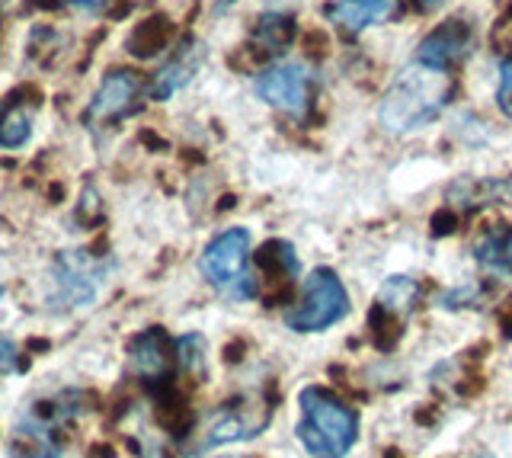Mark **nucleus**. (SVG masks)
<instances>
[{
  "label": "nucleus",
  "instance_id": "1",
  "mask_svg": "<svg viewBox=\"0 0 512 458\" xmlns=\"http://www.w3.org/2000/svg\"><path fill=\"white\" fill-rule=\"evenodd\" d=\"M448 97H452L448 71L413 61V65L400 71L394 77V84L384 90L381 106H378V122H381V129L391 135L416 132L442 113Z\"/></svg>",
  "mask_w": 512,
  "mask_h": 458
},
{
  "label": "nucleus",
  "instance_id": "2",
  "mask_svg": "<svg viewBox=\"0 0 512 458\" xmlns=\"http://www.w3.org/2000/svg\"><path fill=\"white\" fill-rule=\"evenodd\" d=\"M301 420L298 442L311 458H346L359 439V414L327 388H304L298 394Z\"/></svg>",
  "mask_w": 512,
  "mask_h": 458
},
{
  "label": "nucleus",
  "instance_id": "3",
  "mask_svg": "<svg viewBox=\"0 0 512 458\" xmlns=\"http://www.w3.org/2000/svg\"><path fill=\"white\" fill-rule=\"evenodd\" d=\"M199 273L212 289H218L231 302H247L256 295V282L250 276V231L228 228L205 244L199 257Z\"/></svg>",
  "mask_w": 512,
  "mask_h": 458
},
{
  "label": "nucleus",
  "instance_id": "4",
  "mask_svg": "<svg viewBox=\"0 0 512 458\" xmlns=\"http://www.w3.org/2000/svg\"><path fill=\"white\" fill-rule=\"evenodd\" d=\"M349 314V292L333 270L317 266V270L304 279L301 302L285 314L288 330L295 334H320L333 324H340Z\"/></svg>",
  "mask_w": 512,
  "mask_h": 458
},
{
  "label": "nucleus",
  "instance_id": "5",
  "mask_svg": "<svg viewBox=\"0 0 512 458\" xmlns=\"http://www.w3.org/2000/svg\"><path fill=\"white\" fill-rule=\"evenodd\" d=\"M48 279H52L48 308H58V311L87 308L106 279V263L93 260L90 254H84V250H61V254L52 260Z\"/></svg>",
  "mask_w": 512,
  "mask_h": 458
},
{
  "label": "nucleus",
  "instance_id": "6",
  "mask_svg": "<svg viewBox=\"0 0 512 458\" xmlns=\"http://www.w3.org/2000/svg\"><path fill=\"white\" fill-rule=\"evenodd\" d=\"M256 93L279 113L304 119L311 106V74L304 65H272L256 77Z\"/></svg>",
  "mask_w": 512,
  "mask_h": 458
},
{
  "label": "nucleus",
  "instance_id": "7",
  "mask_svg": "<svg viewBox=\"0 0 512 458\" xmlns=\"http://www.w3.org/2000/svg\"><path fill=\"white\" fill-rule=\"evenodd\" d=\"M141 97V81L132 71H109L103 77V84L96 87L93 100L84 113L87 125H109L119 122L135 109V100Z\"/></svg>",
  "mask_w": 512,
  "mask_h": 458
},
{
  "label": "nucleus",
  "instance_id": "8",
  "mask_svg": "<svg viewBox=\"0 0 512 458\" xmlns=\"http://www.w3.org/2000/svg\"><path fill=\"white\" fill-rule=\"evenodd\" d=\"M64 420V410L48 404L45 410H29V417L20 423V430L13 436L10 458H61V449L55 442V426Z\"/></svg>",
  "mask_w": 512,
  "mask_h": 458
},
{
  "label": "nucleus",
  "instance_id": "9",
  "mask_svg": "<svg viewBox=\"0 0 512 458\" xmlns=\"http://www.w3.org/2000/svg\"><path fill=\"white\" fill-rule=\"evenodd\" d=\"M468 52H471V26L461 20H448L439 29H432V33L420 42L416 61H420V65H429V68L448 71Z\"/></svg>",
  "mask_w": 512,
  "mask_h": 458
},
{
  "label": "nucleus",
  "instance_id": "10",
  "mask_svg": "<svg viewBox=\"0 0 512 458\" xmlns=\"http://www.w3.org/2000/svg\"><path fill=\"white\" fill-rule=\"evenodd\" d=\"M128 362L144 382H160L170 375V340L160 330H144L128 346Z\"/></svg>",
  "mask_w": 512,
  "mask_h": 458
},
{
  "label": "nucleus",
  "instance_id": "11",
  "mask_svg": "<svg viewBox=\"0 0 512 458\" xmlns=\"http://www.w3.org/2000/svg\"><path fill=\"white\" fill-rule=\"evenodd\" d=\"M397 10V0H336L327 10L330 20L346 29V33H362V29L391 20Z\"/></svg>",
  "mask_w": 512,
  "mask_h": 458
},
{
  "label": "nucleus",
  "instance_id": "12",
  "mask_svg": "<svg viewBox=\"0 0 512 458\" xmlns=\"http://www.w3.org/2000/svg\"><path fill=\"white\" fill-rule=\"evenodd\" d=\"M202 45H189V49H180L176 52L164 68L157 71L154 84H151V97L154 100H170L176 90H180L183 84H189V77L199 71L202 65Z\"/></svg>",
  "mask_w": 512,
  "mask_h": 458
},
{
  "label": "nucleus",
  "instance_id": "13",
  "mask_svg": "<svg viewBox=\"0 0 512 458\" xmlns=\"http://www.w3.org/2000/svg\"><path fill=\"white\" fill-rule=\"evenodd\" d=\"M32 103L7 100L0 103V148H23L32 135Z\"/></svg>",
  "mask_w": 512,
  "mask_h": 458
},
{
  "label": "nucleus",
  "instance_id": "14",
  "mask_svg": "<svg viewBox=\"0 0 512 458\" xmlns=\"http://www.w3.org/2000/svg\"><path fill=\"white\" fill-rule=\"evenodd\" d=\"M477 263H484L493 273L512 276V228H493L474 244Z\"/></svg>",
  "mask_w": 512,
  "mask_h": 458
},
{
  "label": "nucleus",
  "instance_id": "15",
  "mask_svg": "<svg viewBox=\"0 0 512 458\" xmlns=\"http://www.w3.org/2000/svg\"><path fill=\"white\" fill-rule=\"evenodd\" d=\"M256 39L263 42V49L282 52L285 45L292 42V20H285V17H263L260 29H256Z\"/></svg>",
  "mask_w": 512,
  "mask_h": 458
},
{
  "label": "nucleus",
  "instance_id": "16",
  "mask_svg": "<svg viewBox=\"0 0 512 458\" xmlns=\"http://www.w3.org/2000/svg\"><path fill=\"white\" fill-rule=\"evenodd\" d=\"M496 103H500V109L512 119V58H506L503 68H500V87H496Z\"/></svg>",
  "mask_w": 512,
  "mask_h": 458
},
{
  "label": "nucleus",
  "instance_id": "17",
  "mask_svg": "<svg viewBox=\"0 0 512 458\" xmlns=\"http://www.w3.org/2000/svg\"><path fill=\"white\" fill-rule=\"evenodd\" d=\"M13 372H23V356L13 340L0 337V375H13Z\"/></svg>",
  "mask_w": 512,
  "mask_h": 458
},
{
  "label": "nucleus",
  "instance_id": "18",
  "mask_svg": "<svg viewBox=\"0 0 512 458\" xmlns=\"http://www.w3.org/2000/svg\"><path fill=\"white\" fill-rule=\"evenodd\" d=\"M64 4H71L77 10H96V7H103V0H64Z\"/></svg>",
  "mask_w": 512,
  "mask_h": 458
},
{
  "label": "nucleus",
  "instance_id": "19",
  "mask_svg": "<svg viewBox=\"0 0 512 458\" xmlns=\"http://www.w3.org/2000/svg\"><path fill=\"white\" fill-rule=\"evenodd\" d=\"M416 4H423V7H439L442 0H416Z\"/></svg>",
  "mask_w": 512,
  "mask_h": 458
},
{
  "label": "nucleus",
  "instance_id": "20",
  "mask_svg": "<svg viewBox=\"0 0 512 458\" xmlns=\"http://www.w3.org/2000/svg\"><path fill=\"white\" fill-rule=\"evenodd\" d=\"M0 295H4V279H0Z\"/></svg>",
  "mask_w": 512,
  "mask_h": 458
},
{
  "label": "nucleus",
  "instance_id": "21",
  "mask_svg": "<svg viewBox=\"0 0 512 458\" xmlns=\"http://www.w3.org/2000/svg\"><path fill=\"white\" fill-rule=\"evenodd\" d=\"M0 4H4V0H0Z\"/></svg>",
  "mask_w": 512,
  "mask_h": 458
}]
</instances>
